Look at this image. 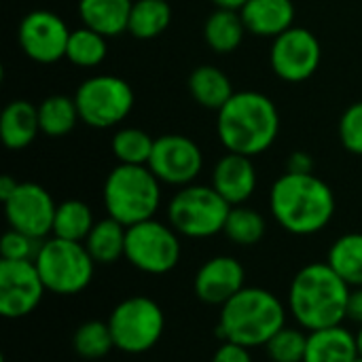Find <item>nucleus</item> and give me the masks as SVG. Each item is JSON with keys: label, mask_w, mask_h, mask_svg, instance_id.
Returning <instances> with one entry per match:
<instances>
[{"label": "nucleus", "mask_w": 362, "mask_h": 362, "mask_svg": "<svg viewBox=\"0 0 362 362\" xmlns=\"http://www.w3.org/2000/svg\"><path fill=\"white\" fill-rule=\"evenodd\" d=\"M269 208L284 231L293 235H314L331 223L335 195L316 174L284 172L272 187Z\"/></svg>", "instance_id": "obj_1"}, {"label": "nucleus", "mask_w": 362, "mask_h": 362, "mask_svg": "<svg viewBox=\"0 0 362 362\" xmlns=\"http://www.w3.org/2000/svg\"><path fill=\"white\" fill-rule=\"evenodd\" d=\"M350 291L329 263H310L291 282L288 312L308 333L337 327L348 318Z\"/></svg>", "instance_id": "obj_2"}, {"label": "nucleus", "mask_w": 362, "mask_h": 362, "mask_svg": "<svg viewBox=\"0 0 362 362\" xmlns=\"http://www.w3.org/2000/svg\"><path fill=\"white\" fill-rule=\"evenodd\" d=\"M280 112L276 104L259 91H238L218 110L216 134L227 153L257 157L278 138Z\"/></svg>", "instance_id": "obj_3"}, {"label": "nucleus", "mask_w": 362, "mask_h": 362, "mask_svg": "<svg viewBox=\"0 0 362 362\" xmlns=\"http://www.w3.org/2000/svg\"><path fill=\"white\" fill-rule=\"evenodd\" d=\"M282 327H286L284 303L267 288L244 286L221 308L216 335L252 350L265 348Z\"/></svg>", "instance_id": "obj_4"}, {"label": "nucleus", "mask_w": 362, "mask_h": 362, "mask_svg": "<svg viewBox=\"0 0 362 362\" xmlns=\"http://www.w3.org/2000/svg\"><path fill=\"white\" fill-rule=\"evenodd\" d=\"M102 199L110 218L132 227L155 218L161 206V180L148 165L119 163L104 180Z\"/></svg>", "instance_id": "obj_5"}, {"label": "nucleus", "mask_w": 362, "mask_h": 362, "mask_svg": "<svg viewBox=\"0 0 362 362\" xmlns=\"http://www.w3.org/2000/svg\"><path fill=\"white\" fill-rule=\"evenodd\" d=\"M229 212L231 204H227L212 185H187L170 199L168 221L178 235L206 240L225 231Z\"/></svg>", "instance_id": "obj_6"}, {"label": "nucleus", "mask_w": 362, "mask_h": 362, "mask_svg": "<svg viewBox=\"0 0 362 362\" xmlns=\"http://www.w3.org/2000/svg\"><path fill=\"white\" fill-rule=\"evenodd\" d=\"M34 263L45 282V288L66 297L85 291L95 274V261L83 242H70L55 235L42 242Z\"/></svg>", "instance_id": "obj_7"}, {"label": "nucleus", "mask_w": 362, "mask_h": 362, "mask_svg": "<svg viewBox=\"0 0 362 362\" xmlns=\"http://www.w3.org/2000/svg\"><path fill=\"white\" fill-rule=\"evenodd\" d=\"M115 348L125 354L151 352L165 329V316L157 301L144 295L123 299L108 316Z\"/></svg>", "instance_id": "obj_8"}, {"label": "nucleus", "mask_w": 362, "mask_h": 362, "mask_svg": "<svg viewBox=\"0 0 362 362\" xmlns=\"http://www.w3.org/2000/svg\"><path fill=\"white\" fill-rule=\"evenodd\" d=\"M134 100L132 85L115 74L89 76L74 93L81 121L95 129H108L125 121L134 108Z\"/></svg>", "instance_id": "obj_9"}, {"label": "nucleus", "mask_w": 362, "mask_h": 362, "mask_svg": "<svg viewBox=\"0 0 362 362\" xmlns=\"http://www.w3.org/2000/svg\"><path fill=\"white\" fill-rule=\"evenodd\" d=\"M180 238L172 225L148 218L127 227L125 259L132 267L148 276L170 274L180 261Z\"/></svg>", "instance_id": "obj_10"}, {"label": "nucleus", "mask_w": 362, "mask_h": 362, "mask_svg": "<svg viewBox=\"0 0 362 362\" xmlns=\"http://www.w3.org/2000/svg\"><path fill=\"white\" fill-rule=\"evenodd\" d=\"M322 59V47L314 32L293 25L284 34L276 36L269 51L272 70L286 83H303L318 70Z\"/></svg>", "instance_id": "obj_11"}, {"label": "nucleus", "mask_w": 362, "mask_h": 362, "mask_svg": "<svg viewBox=\"0 0 362 362\" xmlns=\"http://www.w3.org/2000/svg\"><path fill=\"white\" fill-rule=\"evenodd\" d=\"M70 32L66 21L45 8L30 11L17 30V40L25 57L36 64H55L66 57Z\"/></svg>", "instance_id": "obj_12"}, {"label": "nucleus", "mask_w": 362, "mask_h": 362, "mask_svg": "<svg viewBox=\"0 0 362 362\" xmlns=\"http://www.w3.org/2000/svg\"><path fill=\"white\" fill-rule=\"evenodd\" d=\"M47 293L34 261L0 259V314L8 320L30 316Z\"/></svg>", "instance_id": "obj_13"}, {"label": "nucleus", "mask_w": 362, "mask_h": 362, "mask_svg": "<svg viewBox=\"0 0 362 362\" xmlns=\"http://www.w3.org/2000/svg\"><path fill=\"white\" fill-rule=\"evenodd\" d=\"M148 168L161 180V185L187 187L199 176L204 168V155L191 138L165 134L155 138Z\"/></svg>", "instance_id": "obj_14"}, {"label": "nucleus", "mask_w": 362, "mask_h": 362, "mask_svg": "<svg viewBox=\"0 0 362 362\" xmlns=\"http://www.w3.org/2000/svg\"><path fill=\"white\" fill-rule=\"evenodd\" d=\"M57 204L51 193L36 182H19L15 193L4 202V214L11 229L47 240L53 233Z\"/></svg>", "instance_id": "obj_15"}, {"label": "nucleus", "mask_w": 362, "mask_h": 362, "mask_svg": "<svg viewBox=\"0 0 362 362\" xmlns=\"http://www.w3.org/2000/svg\"><path fill=\"white\" fill-rule=\"evenodd\" d=\"M246 286V269L235 257L218 255L208 259L195 274V297L206 305L223 308Z\"/></svg>", "instance_id": "obj_16"}, {"label": "nucleus", "mask_w": 362, "mask_h": 362, "mask_svg": "<svg viewBox=\"0 0 362 362\" xmlns=\"http://www.w3.org/2000/svg\"><path fill=\"white\" fill-rule=\"evenodd\" d=\"M212 187L231 206H244L257 189V170L252 157L227 153L212 170Z\"/></svg>", "instance_id": "obj_17"}, {"label": "nucleus", "mask_w": 362, "mask_h": 362, "mask_svg": "<svg viewBox=\"0 0 362 362\" xmlns=\"http://www.w3.org/2000/svg\"><path fill=\"white\" fill-rule=\"evenodd\" d=\"M240 15L248 34L259 38H276L295 25L293 0H248Z\"/></svg>", "instance_id": "obj_18"}, {"label": "nucleus", "mask_w": 362, "mask_h": 362, "mask_svg": "<svg viewBox=\"0 0 362 362\" xmlns=\"http://www.w3.org/2000/svg\"><path fill=\"white\" fill-rule=\"evenodd\" d=\"M40 134L38 106L28 100H13L4 106L0 115V138L11 151H21L30 146Z\"/></svg>", "instance_id": "obj_19"}, {"label": "nucleus", "mask_w": 362, "mask_h": 362, "mask_svg": "<svg viewBox=\"0 0 362 362\" xmlns=\"http://www.w3.org/2000/svg\"><path fill=\"white\" fill-rule=\"evenodd\" d=\"M358 348L356 335L341 325L310 331L308 333V350L303 362H356Z\"/></svg>", "instance_id": "obj_20"}, {"label": "nucleus", "mask_w": 362, "mask_h": 362, "mask_svg": "<svg viewBox=\"0 0 362 362\" xmlns=\"http://www.w3.org/2000/svg\"><path fill=\"white\" fill-rule=\"evenodd\" d=\"M134 0H78V17L83 25L106 38L127 32Z\"/></svg>", "instance_id": "obj_21"}, {"label": "nucleus", "mask_w": 362, "mask_h": 362, "mask_svg": "<svg viewBox=\"0 0 362 362\" xmlns=\"http://www.w3.org/2000/svg\"><path fill=\"white\" fill-rule=\"evenodd\" d=\"M187 87H189V93L191 98L202 106V108H208V110H221L231 98H233V87H231V81L229 76L212 66V64H204V66H197L191 74H189V81H187Z\"/></svg>", "instance_id": "obj_22"}, {"label": "nucleus", "mask_w": 362, "mask_h": 362, "mask_svg": "<svg viewBox=\"0 0 362 362\" xmlns=\"http://www.w3.org/2000/svg\"><path fill=\"white\" fill-rule=\"evenodd\" d=\"M246 34L248 30L244 25V19L240 11L233 8H216L204 23V40L218 55L238 51Z\"/></svg>", "instance_id": "obj_23"}, {"label": "nucleus", "mask_w": 362, "mask_h": 362, "mask_svg": "<svg viewBox=\"0 0 362 362\" xmlns=\"http://www.w3.org/2000/svg\"><path fill=\"white\" fill-rule=\"evenodd\" d=\"M125 238L127 227L106 216L102 221H95L93 229L89 231L83 244L91 259L95 261V265H112L119 259H125Z\"/></svg>", "instance_id": "obj_24"}, {"label": "nucleus", "mask_w": 362, "mask_h": 362, "mask_svg": "<svg viewBox=\"0 0 362 362\" xmlns=\"http://www.w3.org/2000/svg\"><path fill=\"white\" fill-rule=\"evenodd\" d=\"M172 23V6L168 0H134L127 32L138 40L161 36Z\"/></svg>", "instance_id": "obj_25"}, {"label": "nucleus", "mask_w": 362, "mask_h": 362, "mask_svg": "<svg viewBox=\"0 0 362 362\" xmlns=\"http://www.w3.org/2000/svg\"><path fill=\"white\" fill-rule=\"evenodd\" d=\"M327 263L350 286H362V233H346L329 248Z\"/></svg>", "instance_id": "obj_26"}, {"label": "nucleus", "mask_w": 362, "mask_h": 362, "mask_svg": "<svg viewBox=\"0 0 362 362\" xmlns=\"http://www.w3.org/2000/svg\"><path fill=\"white\" fill-rule=\"evenodd\" d=\"M38 121H40V134L49 138L68 136L74 129V125L81 121L74 98L62 93L45 98L38 104Z\"/></svg>", "instance_id": "obj_27"}, {"label": "nucleus", "mask_w": 362, "mask_h": 362, "mask_svg": "<svg viewBox=\"0 0 362 362\" xmlns=\"http://www.w3.org/2000/svg\"><path fill=\"white\" fill-rule=\"evenodd\" d=\"M93 225H95L93 212L85 202L66 199V202L57 204L51 235L70 240V242H85L89 231L93 229Z\"/></svg>", "instance_id": "obj_28"}, {"label": "nucleus", "mask_w": 362, "mask_h": 362, "mask_svg": "<svg viewBox=\"0 0 362 362\" xmlns=\"http://www.w3.org/2000/svg\"><path fill=\"white\" fill-rule=\"evenodd\" d=\"M108 55V42L106 36L100 32L83 25L78 30L70 32L68 38V49H66V59L78 68H95L100 66Z\"/></svg>", "instance_id": "obj_29"}, {"label": "nucleus", "mask_w": 362, "mask_h": 362, "mask_svg": "<svg viewBox=\"0 0 362 362\" xmlns=\"http://www.w3.org/2000/svg\"><path fill=\"white\" fill-rule=\"evenodd\" d=\"M155 140L151 134L138 127L117 129L110 140V151L119 163L125 165H148Z\"/></svg>", "instance_id": "obj_30"}, {"label": "nucleus", "mask_w": 362, "mask_h": 362, "mask_svg": "<svg viewBox=\"0 0 362 362\" xmlns=\"http://www.w3.org/2000/svg\"><path fill=\"white\" fill-rule=\"evenodd\" d=\"M267 223L261 212L248 206H231L225 223V235L238 246H255L263 240Z\"/></svg>", "instance_id": "obj_31"}, {"label": "nucleus", "mask_w": 362, "mask_h": 362, "mask_svg": "<svg viewBox=\"0 0 362 362\" xmlns=\"http://www.w3.org/2000/svg\"><path fill=\"white\" fill-rule=\"evenodd\" d=\"M74 352L85 361H102L115 348V339L110 333L108 322L102 320H87L83 322L72 337Z\"/></svg>", "instance_id": "obj_32"}, {"label": "nucleus", "mask_w": 362, "mask_h": 362, "mask_svg": "<svg viewBox=\"0 0 362 362\" xmlns=\"http://www.w3.org/2000/svg\"><path fill=\"white\" fill-rule=\"evenodd\" d=\"M305 329L282 327L267 344L265 354L272 362H303L308 350V333Z\"/></svg>", "instance_id": "obj_33"}, {"label": "nucleus", "mask_w": 362, "mask_h": 362, "mask_svg": "<svg viewBox=\"0 0 362 362\" xmlns=\"http://www.w3.org/2000/svg\"><path fill=\"white\" fill-rule=\"evenodd\" d=\"M45 240L32 238L17 229H8L0 240V259L6 261H36Z\"/></svg>", "instance_id": "obj_34"}, {"label": "nucleus", "mask_w": 362, "mask_h": 362, "mask_svg": "<svg viewBox=\"0 0 362 362\" xmlns=\"http://www.w3.org/2000/svg\"><path fill=\"white\" fill-rule=\"evenodd\" d=\"M339 140L348 153L362 157V102H354L341 115Z\"/></svg>", "instance_id": "obj_35"}, {"label": "nucleus", "mask_w": 362, "mask_h": 362, "mask_svg": "<svg viewBox=\"0 0 362 362\" xmlns=\"http://www.w3.org/2000/svg\"><path fill=\"white\" fill-rule=\"evenodd\" d=\"M212 362H252L250 348H244V346L233 344V341H223L216 348Z\"/></svg>", "instance_id": "obj_36"}, {"label": "nucleus", "mask_w": 362, "mask_h": 362, "mask_svg": "<svg viewBox=\"0 0 362 362\" xmlns=\"http://www.w3.org/2000/svg\"><path fill=\"white\" fill-rule=\"evenodd\" d=\"M286 172L293 174H314V157L305 151H295L286 159Z\"/></svg>", "instance_id": "obj_37"}, {"label": "nucleus", "mask_w": 362, "mask_h": 362, "mask_svg": "<svg viewBox=\"0 0 362 362\" xmlns=\"http://www.w3.org/2000/svg\"><path fill=\"white\" fill-rule=\"evenodd\" d=\"M348 320L356 322L358 327L362 325V286L350 291V299H348Z\"/></svg>", "instance_id": "obj_38"}, {"label": "nucleus", "mask_w": 362, "mask_h": 362, "mask_svg": "<svg viewBox=\"0 0 362 362\" xmlns=\"http://www.w3.org/2000/svg\"><path fill=\"white\" fill-rule=\"evenodd\" d=\"M17 180L15 178H11V176H2L0 178V199H2V204L15 193V189H17Z\"/></svg>", "instance_id": "obj_39"}, {"label": "nucleus", "mask_w": 362, "mask_h": 362, "mask_svg": "<svg viewBox=\"0 0 362 362\" xmlns=\"http://www.w3.org/2000/svg\"><path fill=\"white\" fill-rule=\"evenodd\" d=\"M216 4V8H233V11H240L248 0H212Z\"/></svg>", "instance_id": "obj_40"}, {"label": "nucleus", "mask_w": 362, "mask_h": 362, "mask_svg": "<svg viewBox=\"0 0 362 362\" xmlns=\"http://www.w3.org/2000/svg\"><path fill=\"white\" fill-rule=\"evenodd\" d=\"M356 348H358V358H362V325L356 331Z\"/></svg>", "instance_id": "obj_41"}, {"label": "nucleus", "mask_w": 362, "mask_h": 362, "mask_svg": "<svg viewBox=\"0 0 362 362\" xmlns=\"http://www.w3.org/2000/svg\"><path fill=\"white\" fill-rule=\"evenodd\" d=\"M356 362H362V358H358V361H356Z\"/></svg>", "instance_id": "obj_42"}]
</instances>
